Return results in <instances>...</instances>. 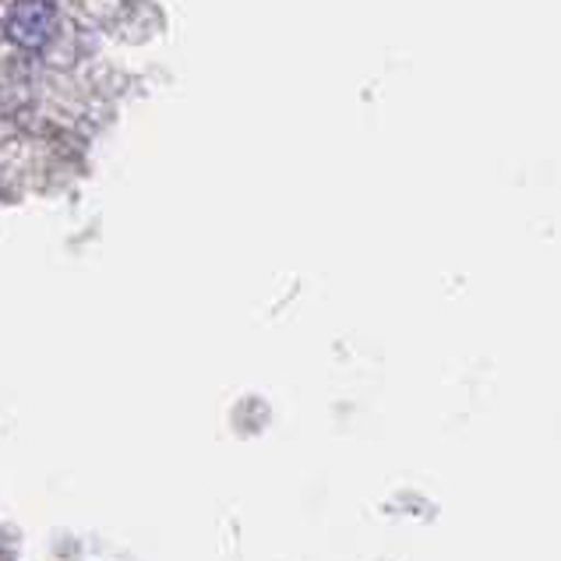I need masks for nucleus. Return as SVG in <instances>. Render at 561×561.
<instances>
[{
    "label": "nucleus",
    "mask_w": 561,
    "mask_h": 561,
    "mask_svg": "<svg viewBox=\"0 0 561 561\" xmlns=\"http://www.w3.org/2000/svg\"><path fill=\"white\" fill-rule=\"evenodd\" d=\"M4 36L22 50H43L57 36V8L50 0H14L4 22Z\"/></svg>",
    "instance_id": "f257e3e1"
}]
</instances>
